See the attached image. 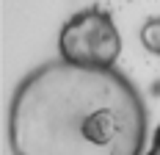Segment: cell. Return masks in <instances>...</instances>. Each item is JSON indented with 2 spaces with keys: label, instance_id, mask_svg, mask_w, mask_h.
Instances as JSON below:
<instances>
[{
  "label": "cell",
  "instance_id": "6da1fadb",
  "mask_svg": "<svg viewBox=\"0 0 160 155\" xmlns=\"http://www.w3.org/2000/svg\"><path fill=\"white\" fill-rule=\"evenodd\" d=\"M146 105L116 69L50 61L17 86L8 108L14 155H141Z\"/></svg>",
  "mask_w": 160,
  "mask_h": 155
},
{
  "label": "cell",
  "instance_id": "7a4b0ae2",
  "mask_svg": "<svg viewBox=\"0 0 160 155\" xmlns=\"http://www.w3.org/2000/svg\"><path fill=\"white\" fill-rule=\"evenodd\" d=\"M58 50L69 64L111 69L122 53V39L111 14L99 8H86L64 22L58 36Z\"/></svg>",
  "mask_w": 160,
  "mask_h": 155
},
{
  "label": "cell",
  "instance_id": "3957f363",
  "mask_svg": "<svg viewBox=\"0 0 160 155\" xmlns=\"http://www.w3.org/2000/svg\"><path fill=\"white\" fill-rule=\"evenodd\" d=\"M141 39L155 56H160V19H149L146 22L144 31H141Z\"/></svg>",
  "mask_w": 160,
  "mask_h": 155
},
{
  "label": "cell",
  "instance_id": "277c9868",
  "mask_svg": "<svg viewBox=\"0 0 160 155\" xmlns=\"http://www.w3.org/2000/svg\"><path fill=\"white\" fill-rule=\"evenodd\" d=\"M146 155H160V125H158V130H155V136H152V147H149Z\"/></svg>",
  "mask_w": 160,
  "mask_h": 155
}]
</instances>
